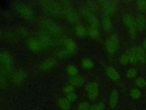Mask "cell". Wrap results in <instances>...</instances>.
I'll return each instance as SVG.
<instances>
[{
    "label": "cell",
    "instance_id": "1",
    "mask_svg": "<svg viewBox=\"0 0 146 110\" xmlns=\"http://www.w3.org/2000/svg\"><path fill=\"white\" fill-rule=\"evenodd\" d=\"M120 43L119 35L116 33L111 34L105 42V47L108 54L110 56L115 55L120 49Z\"/></svg>",
    "mask_w": 146,
    "mask_h": 110
},
{
    "label": "cell",
    "instance_id": "2",
    "mask_svg": "<svg viewBox=\"0 0 146 110\" xmlns=\"http://www.w3.org/2000/svg\"><path fill=\"white\" fill-rule=\"evenodd\" d=\"M122 21L127 29L128 37L132 40L136 39L137 33L136 29L135 18L129 13H125L123 15Z\"/></svg>",
    "mask_w": 146,
    "mask_h": 110
},
{
    "label": "cell",
    "instance_id": "3",
    "mask_svg": "<svg viewBox=\"0 0 146 110\" xmlns=\"http://www.w3.org/2000/svg\"><path fill=\"white\" fill-rule=\"evenodd\" d=\"M85 91L88 100L91 101H95L99 93V87L98 84L95 81H90L85 85Z\"/></svg>",
    "mask_w": 146,
    "mask_h": 110
},
{
    "label": "cell",
    "instance_id": "4",
    "mask_svg": "<svg viewBox=\"0 0 146 110\" xmlns=\"http://www.w3.org/2000/svg\"><path fill=\"white\" fill-rule=\"evenodd\" d=\"M104 15L111 17L117 11V5L114 1H103L100 2Z\"/></svg>",
    "mask_w": 146,
    "mask_h": 110
},
{
    "label": "cell",
    "instance_id": "5",
    "mask_svg": "<svg viewBox=\"0 0 146 110\" xmlns=\"http://www.w3.org/2000/svg\"><path fill=\"white\" fill-rule=\"evenodd\" d=\"M137 33H143L146 30V17L143 14H139L135 18Z\"/></svg>",
    "mask_w": 146,
    "mask_h": 110
},
{
    "label": "cell",
    "instance_id": "6",
    "mask_svg": "<svg viewBox=\"0 0 146 110\" xmlns=\"http://www.w3.org/2000/svg\"><path fill=\"white\" fill-rule=\"evenodd\" d=\"M106 73L108 78H110L113 82H119L121 77L117 70L113 67L108 66L106 68Z\"/></svg>",
    "mask_w": 146,
    "mask_h": 110
},
{
    "label": "cell",
    "instance_id": "7",
    "mask_svg": "<svg viewBox=\"0 0 146 110\" xmlns=\"http://www.w3.org/2000/svg\"><path fill=\"white\" fill-rule=\"evenodd\" d=\"M87 34L92 39H98L100 36V25H90L87 29Z\"/></svg>",
    "mask_w": 146,
    "mask_h": 110
},
{
    "label": "cell",
    "instance_id": "8",
    "mask_svg": "<svg viewBox=\"0 0 146 110\" xmlns=\"http://www.w3.org/2000/svg\"><path fill=\"white\" fill-rule=\"evenodd\" d=\"M64 50L67 52L68 55L74 54L77 50V44L76 42L71 38L66 40L64 42Z\"/></svg>",
    "mask_w": 146,
    "mask_h": 110
},
{
    "label": "cell",
    "instance_id": "9",
    "mask_svg": "<svg viewBox=\"0 0 146 110\" xmlns=\"http://www.w3.org/2000/svg\"><path fill=\"white\" fill-rule=\"evenodd\" d=\"M119 102V93L117 89H113L109 98V104L111 109H115Z\"/></svg>",
    "mask_w": 146,
    "mask_h": 110
},
{
    "label": "cell",
    "instance_id": "10",
    "mask_svg": "<svg viewBox=\"0 0 146 110\" xmlns=\"http://www.w3.org/2000/svg\"><path fill=\"white\" fill-rule=\"evenodd\" d=\"M102 25L103 30L106 32H111L113 29V23L111 19V17L104 15L102 19Z\"/></svg>",
    "mask_w": 146,
    "mask_h": 110
},
{
    "label": "cell",
    "instance_id": "11",
    "mask_svg": "<svg viewBox=\"0 0 146 110\" xmlns=\"http://www.w3.org/2000/svg\"><path fill=\"white\" fill-rule=\"evenodd\" d=\"M136 53L138 64H143L146 62V52L142 46H136Z\"/></svg>",
    "mask_w": 146,
    "mask_h": 110
},
{
    "label": "cell",
    "instance_id": "12",
    "mask_svg": "<svg viewBox=\"0 0 146 110\" xmlns=\"http://www.w3.org/2000/svg\"><path fill=\"white\" fill-rule=\"evenodd\" d=\"M57 105L59 110H71V103L66 97H61L57 101Z\"/></svg>",
    "mask_w": 146,
    "mask_h": 110
},
{
    "label": "cell",
    "instance_id": "13",
    "mask_svg": "<svg viewBox=\"0 0 146 110\" xmlns=\"http://www.w3.org/2000/svg\"><path fill=\"white\" fill-rule=\"evenodd\" d=\"M42 46L41 42L36 39H31L28 42V47L29 49L34 52H39Z\"/></svg>",
    "mask_w": 146,
    "mask_h": 110
},
{
    "label": "cell",
    "instance_id": "14",
    "mask_svg": "<svg viewBox=\"0 0 146 110\" xmlns=\"http://www.w3.org/2000/svg\"><path fill=\"white\" fill-rule=\"evenodd\" d=\"M18 10L19 14L26 19H30L33 16L32 10L26 6L19 5L18 7Z\"/></svg>",
    "mask_w": 146,
    "mask_h": 110
},
{
    "label": "cell",
    "instance_id": "15",
    "mask_svg": "<svg viewBox=\"0 0 146 110\" xmlns=\"http://www.w3.org/2000/svg\"><path fill=\"white\" fill-rule=\"evenodd\" d=\"M85 80L82 76L78 75L75 77H71L70 84L74 87H82L84 85Z\"/></svg>",
    "mask_w": 146,
    "mask_h": 110
},
{
    "label": "cell",
    "instance_id": "16",
    "mask_svg": "<svg viewBox=\"0 0 146 110\" xmlns=\"http://www.w3.org/2000/svg\"><path fill=\"white\" fill-rule=\"evenodd\" d=\"M125 53L128 54L129 58L131 64L133 65H136L138 64V61H137L136 53V46H133L129 48L125 52Z\"/></svg>",
    "mask_w": 146,
    "mask_h": 110
},
{
    "label": "cell",
    "instance_id": "17",
    "mask_svg": "<svg viewBox=\"0 0 146 110\" xmlns=\"http://www.w3.org/2000/svg\"><path fill=\"white\" fill-rule=\"evenodd\" d=\"M55 60L53 58H48L42 62L40 65V68L42 70H48L51 69L55 65Z\"/></svg>",
    "mask_w": 146,
    "mask_h": 110
},
{
    "label": "cell",
    "instance_id": "18",
    "mask_svg": "<svg viewBox=\"0 0 146 110\" xmlns=\"http://www.w3.org/2000/svg\"><path fill=\"white\" fill-rule=\"evenodd\" d=\"M75 32L78 37L83 38L87 34V29L83 24L78 23L75 26Z\"/></svg>",
    "mask_w": 146,
    "mask_h": 110
},
{
    "label": "cell",
    "instance_id": "19",
    "mask_svg": "<svg viewBox=\"0 0 146 110\" xmlns=\"http://www.w3.org/2000/svg\"><path fill=\"white\" fill-rule=\"evenodd\" d=\"M66 72L71 77L79 75V69L74 64H70L66 67Z\"/></svg>",
    "mask_w": 146,
    "mask_h": 110
},
{
    "label": "cell",
    "instance_id": "20",
    "mask_svg": "<svg viewBox=\"0 0 146 110\" xmlns=\"http://www.w3.org/2000/svg\"><path fill=\"white\" fill-rule=\"evenodd\" d=\"M81 64L82 67L86 70L91 69L94 66V64L93 61L89 57H84L82 60Z\"/></svg>",
    "mask_w": 146,
    "mask_h": 110
},
{
    "label": "cell",
    "instance_id": "21",
    "mask_svg": "<svg viewBox=\"0 0 146 110\" xmlns=\"http://www.w3.org/2000/svg\"><path fill=\"white\" fill-rule=\"evenodd\" d=\"M0 61L6 64L7 65L11 62L12 58L10 56L9 54H8L6 52H2L0 53Z\"/></svg>",
    "mask_w": 146,
    "mask_h": 110
},
{
    "label": "cell",
    "instance_id": "22",
    "mask_svg": "<svg viewBox=\"0 0 146 110\" xmlns=\"http://www.w3.org/2000/svg\"><path fill=\"white\" fill-rule=\"evenodd\" d=\"M119 61V63L123 66H125V65H127L128 64H130L129 58L128 54L125 52L122 53L120 56Z\"/></svg>",
    "mask_w": 146,
    "mask_h": 110
},
{
    "label": "cell",
    "instance_id": "23",
    "mask_svg": "<svg viewBox=\"0 0 146 110\" xmlns=\"http://www.w3.org/2000/svg\"><path fill=\"white\" fill-rule=\"evenodd\" d=\"M129 96L132 99L137 100L140 98L141 96V92L138 88H133L130 90Z\"/></svg>",
    "mask_w": 146,
    "mask_h": 110
},
{
    "label": "cell",
    "instance_id": "24",
    "mask_svg": "<svg viewBox=\"0 0 146 110\" xmlns=\"http://www.w3.org/2000/svg\"><path fill=\"white\" fill-rule=\"evenodd\" d=\"M135 84L139 88H144L146 87V80L143 77H137L135 80Z\"/></svg>",
    "mask_w": 146,
    "mask_h": 110
},
{
    "label": "cell",
    "instance_id": "25",
    "mask_svg": "<svg viewBox=\"0 0 146 110\" xmlns=\"http://www.w3.org/2000/svg\"><path fill=\"white\" fill-rule=\"evenodd\" d=\"M89 110H106V105L103 102H99L91 105Z\"/></svg>",
    "mask_w": 146,
    "mask_h": 110
},
{
    "label": "cell",
    "instance_id": "26",
    "mask_svg": "<svg viewBox=\"0 0 146 110\" xmlns=\"http://www.w3.org/2000/svg\"><path fill=\"white\" fill-rule=\"evenodd\" d=\"M91 107L90 104L86 101H82L78 103L77 110H89Z\"/></svg>",
    "mask_w": 146,
    "mask_h": 110
},
{
    "label": "cell",
    "instance_id": "27",
    "mask_svg": "<svg viewBox=\"0 0 146 110\" xmlns=\"http://www.w3.org/2000/svg\"><path fill=\"white\" fill-rule=\"evenodd\" d=\"M136 9L138 11L143 12L146 11V0L139 1L136 2Z\"/></svg>",
    "mask_w": 146,
    "mask_h": 110
},
{
    "label": "cell",
    "instance_id": "28",
    "mask_svg": "<svg viewBox=\"0 0 146 110\" xmlns=\"http://www.w3.org/2000/svg\"><path fill=\"white\" fill-rule=\"evenodd\" d=\"M137 75V70L133 68L129 69L126 72V76L129 79H132L135 78Z\"/></svg>",
    "mask_w": 146,
    "mask_h": 110
},
{
    "label": "cell",
    "instance_id": "29",
    "mask_svg": "<svg viewBox=\"0 0 146 110\" xmlns=\"http://www.w3.org/2000/svg\"><path fill=\"white\" fill-rule=\"evenodd\" d=\"M62 91L66 95H68L69 93H71L72 92H74V87H73L72 85L70 84H66L65 85L63 88H62Z\"/></svg>",
    "mask_w": 146,
    "mask_h": 110
},
{
    "label": "cell",
    "instance_id": "30",
    "mask_svg": "<svg viewBox=\"0 0 146 110\" xmlns=\"http://www.w3.org/2000/svg\"><path fill=\"white\" fill-rule=\"evenodd\" d=\"M66 99L71 103L75 102V101H76L77 99H78V96L76 95V93L75 92H72L71 93H69L67 95H66Z\"/></svg>",
    "mask_w": 146,
    "mask_h": 110
},
{
    "label": "cell",
    "instance_id": "31",
    "mask_svg": "<svg viewBox=\"0 0 146 110\" xmlns=\"http://www.w3.org/2000/svg\"><path fill=\"white\" fill-rule=\"evenodd\" d=\"M24 78L23 73L19 72L18 73H17L15 74V75L13 77V79L14 80L15 82H21Z\"/></svg>",
    "mask_w": 146,
    "mask_h": 110
},
{
    "label": "cell",
    "instance_id": "32",
    "mask_svg": "<svg viewBox=\"0 0 146 110\" xmlns=\"http://www.w3.org/2000/svg\"><path fill=\"white\" fill-rule=\"evenodd\" d=\"M68 18L70 20V21H72V22H76L78 19V17L77 14L74 11L68 14Z\"/></svg>",
    "mask_w": 146,
    "mask_h": 110
},
{
    "label": "cell",
    "instance_id": "33",
    "mask_svg": "<svg viewBox=\"0 0 146 110\" xmlns=\"http://www.w3.org/2000/svg\"><path fill=\"white\" fill-rule=\"evenodd\" d=\"M143 48V49L145 50V52H146V37L144 38V41H143V46H142Z\"/></svg>",
    "mask_w": 146,
    "mask_h": 110
},
{
    "label": "cell",
    "instance_id": "34",
    "mask_svg": "<svg viewBox=\"0 0 146 110\" xmlns=\"http://www.w3.org/2000/svg\"><path fill=\"white\" fill-rule=\"evenodd\" d=\"M111 110H115V109H111Z\"/></svg>",
    "mask_w": 146,
    "mask_h": 110
}]
</instances>
